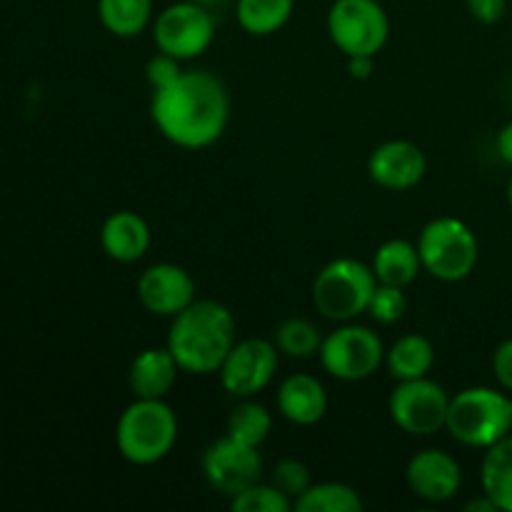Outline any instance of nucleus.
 Listing matches in <instances>:
<instances>
[{
  "mask_svg": "<svg viewBox=\"0 0 512 512\" xmlns=\"http://www.w3.org/2000/svg\"><path fill=\"white\" fill-rule=\"evenodd\" d=\"M150 118L168 143L183 150L210 148L230 120V93L210 70H183L165 88L153 90Z\"/></svg>",
  "mask_w": 512,
  "mask_h": 512,
  "instance_id": "nucleus-1",
  "label": "nucleus"
},
{
  "mask_svg": "<svg viewBox=\"0 0 512 512\" xmlns=\"http://www.w3.org/2000/svg\"><path fill=\"white\" fill-rule=\"evenodd\" d=\"M235 343L238 323L228 305L210 298H195L183 313L170 318L165 345L183 373L210 375L218 373Z\"/></svg>",
  "mask_w": 512,
  "mask_h": 512,
  "instance_id": "nucleus-2",
  "label": "nucleus"
},
{
  "mask_svg": "<svg viewBox=\"0 0 512 512\" xmlns=\"http://www.w3.org/2000/svg\"><path fill=\"white\" fill-rule=\"evenodd\" d=\"M178 443V415L165 400L135 398L120 413L115 445L125 463L148 468L173 453Z\"/></svg>",
  "mask_w": 512,
  "mask_h": 512,
  "instance_id": "nucleus-3",
  "label": "nucleus"
},
{
  "mask_svg": "<svg viewBox=\"0 0 512 512\" xmlns=\"http://www.w3.org/2000/svg\"><path fill=\"white\" fill-rule=\"evenodd\" d=\"M445 430L465 448L488 450L512 433V395L485 385L460 390L450 398Z\"/></svg>",
  "mask_w": 512,
  "mask_h": 512,
  "instance_id": "nucleus-4",
  "label": "nucleus"
},
{
  "mask_svg": "<svg viewBox=\"0 0 512 512\" xmlns=\"http://www.w3.org/2000/svg\"><path fill=\"white\" fill-rule=\"evenodd\" d=\"M378 288L373 268L358 258H335L318 270L313 280V305L333 323H350L368 313Z\"/></svg>",
  "mask_w": 512,
  "mask_h": 512,
  "instance_id": "nucleus-5",
  "label": "nucleus"
},
{
  "mask_svg": "<svg viewBox=\"0 0 512 512\" xmlns=\"http://www.w3.org/2000/svg\"><path fill=\"white\" fill-rule=\"evenodd\" d=\"M418 253L423 270L440 283H460L470 278L478 265V235L468 223L453 215L433 218L418 235Z\"/></svg>",
  "mask_w": 512,
  "mask_h": 512,
  "instance_id": "nucleus-6",
  "label": "nucleus"
},
{
  "mask_svg": "<svg viewBox=\"0 0 512 512\" xmlns=\"http://www.w3.org/2000/svg\"><path fill=\"white\" fill-rule=\"evenodd\" d=\"M385 350L388 348L383 345V338L373 328L350 320L325 335L318 358L330 378L360 383L373 378L380 365H385Z\"/></svg>",
  "mask_w": 512,
  "mask_h": 512,
  "instance_id": "nucleus-7",
  "label": "nucleus"
},
{
  "mask_svg": "<svg viewBox=\"0 0 512 512\" xmlns=\"http://www.w3.org/2000/svg\"><path fill=\"white\" fill-rule=\"evenodd\" d=\"M325 25L333 45L345 58H378L390 38V18L378 0H333Z\"/></svg>",
  "mask_w": 512,
  "mask_h": 512,
  "instance_id": "nucleus-8",
  "label": "nucleus"
},
{
  "mask_svg": "<svg viewBox=\"0 0 512 512\" xmlns=\"http://www.w3.org/2000/svg\"><path fill=\"white\" fill-rule=\"evenodd\" d=\"M215 18L210 8L195 0H180L160 10L153 20V43L160 53L178 58L180 63L195 60L213 45Z\"/></svg>",
  "mask_w": 512,
  "mask_h": 512,
  "instance_id": "nucleus-9",
  "label": "nucleus"
},
{
  "mask_svg": "<svg viewBox=\"0 0 512 512\" xmlns=\"http://www.w3.org/2000/svg\"><path fill=\"white\" fill-rule=\"evenodd\" d=\"M448 408V390L430 380L428 375L415 380H400L390 390L388 398L390 420L413 438H430V435L445 430Z\"/></svg>",
  "mask_w": 512,
  "mask_h": 512,
  "instance_id": "nucleus-10",
  "label": "nucleus"
},
{
  "mask_svg": "<svg viewBox=\"0 0 512 512\" xmlns=\"http://www.w3.org/2000/svg\"><path fill=\"white\" fill-rule=\"evenodd\" d=\"M280 350L268 338H243L233 345L218 370L220 385L233 398H255L278 375Z\"/></svg>",
  "mask_w": 512,
  "mask_h": 512,
  "instance_id": "nucleus-11",
  "label": "nucleus"
},
{
  "mask_svg": "<svg viewBox=\"0 0 512 512\" xmlns=\"http://www.w3.org/2000/svg\"><path fill=\"white\" fill-rule=\"evenodd\" d=\"M200 470H203L205 483L230 500L258 483L263 475V458L258 448H250L230 435H223L205 448Z\"/></svg>",
  "mask_w": 512,
  "mask_h": 512,
  "instance_id": "nucleus-12",
  "label": "nucleus"
},
{
  "mask_svg": "<svg viewBox=\"0 0 512 512\" xmlns=\"http://www.w3.org/2000/svg\"><path fill=\"white\" fill-rule=\"evenodd\" d=\"M135 293L140 305L155 318H175L198 298L193 275L175 263H155L145 268L135 285Z\"/></svg>",
  "mask_w": 512,
  "mask_h": 512,
  "instance_id": "nucleus-13",
  "label": "nucleus"
},
{
  "mask_svg": "<svg viewBox=\"0 0 512 512\" xmlns=\"http://www.w3.org/2000/svg\"><path fill=\"white\" fill-rule=\"evenodd\" d=\"M405 483L410 493L423 503H448L463 488V468L448 450L425 448L408 460Z\"/></svg>",
  "mask_w": 512,
  "mask_h": 512,
  "instance_id": "nucleus-14",
  "label": "nucleus"
},
{
  "mask_svg": "<svg viewBox=\"0 0 512 512\" xmlns=\"http://www.w3.org/2000/svg\"><path fill=\"white\" fill-rule=\"evenodd\" d=\"M428 173V158L420 145L410 140H385L370 153L368 175L378 188L390 193H405L423 183Z\"/></svg>",
  "mask_w": 512,
  "mask_h": 512,
  "instance_id": "nucleus-15",
  "label": "nucleus"
},
{
  "mask_svg": "<svg viewBox=\"0 0 512 512\" xmlns=\"http://www.w3.org/2000/svg\"><path fill=\"white\" fill-rule=\"evenodd\" d=\"M275 405H278L280 418L298 428H310L318 425L328 413V390L323 380L310 373H293L280 383L275 393Z\"/></svg>",
  "mask_w": 512,
  "mask_h": 512,
  "instance_id": "nucleus-16",
  "label": "nucleus"
},
{
  "mask_svg": "<svg viewBox=\"0 0 512 512\" xmlns=\"http://www.w3.org/2000/svg\"><path fill=\"white\" fill-rule=\"evenodd\" d=\"M178 373H183L173 353L165 348H145L133 358L128 368V388L133 398L165 400L178 383Z\"/></svg>",
  "mask_w": 512,
  "mask_h": 512,
  "instance_id": "nucleus-17",
  "label": "nucleus"
},
{
  "mask_svg": "<svg viewBox=\"0 0 512 512\" xmlns=\"http://www.w3.org/2000/svg\"><path fill=\"white\" fill-rule=\"evenodd\" d=\"M100 248L115 263H138L150 248V225L133 210H115L103 220Z\"/></svg>",
  "mask_w": 512,
  "mask_h": 512,
  "instance_id": "nucleus-18",
  "label": "nucleus"
},
{
  "mask_svg": "<svg viewBox=\"0 0 512 512\" xmlns=\"http://www.w3.org/2000/svg\"><path fill=\"white\" fill-rule=\"evenodd\" d=\"M375 278L383 285H395V288H408L423 273V260H420L418 245L405 238H390L373 253Z\"/></svg>",
  "mask_w": 512,
  "mask_h": 512,
  "instance_id": "nucleus-19",
  "label": "nucleus"
},
{
  "mask_svg": "<svg viewBox=\"0 0 512 512\" xmlns=\"http://www.w3.org/2000/svg\"><path fill=\"white\" fill-rule=\"evenodd\" d=\"M435 365V345L420 333H405L385 350V368L395 383L430 375Z\"/></svg>",
  "mask_w": 512,
  "mask_h": 512,
  "instance_id": "nucleus-20",
  "label": "nucleus"
},
{
  "mask_svg": "<svg viewBox=\"0 0 512 512\" xmlns=\"http://www.w3.org/2000/svg\"><path fill=\"white\" fill-rule=\"evenodd\" d=\"M480 485L500 512H512V433L490 445L480 463Z\"/></svg>",
  "mask_w": 512,
  "mask_h": 512,
  "instance_id": "nucleus-21",
  "label": "nucleus"
},
{
  "mask_svg": "<svg viewBox=\"0 0 512 512\" xmlns=\"http://www.w3.org/2000/svg\"><path fill=\"white\" fill-rule=\"evenodd\" d=\"M98 20L115 38H138L153 23V0H98Z\"/></svg>",
  "mask_w": 512,
  "mask_h": 512,
  "instance_id": "nucleus-22",
  "label": "nucleus"
},
{
  "mask_svg": "<svg viewBox=\"0 0 512 512\" xmlns=\"http://www.w3.org/2000/svg\"><path fill=\"white\" fill-rule=\"evenodd\" d=\"M295 0H238L235 18L238 25L253 38H268L288 25L293 18Z\"/></svg>",
  "mask_w": 512,
  "mask_h": 512,
  "instance_id": "nucleus-23",
  "label": "nucleus"
},
{
  "mask_svg": "<svg viewBox=\"0 0 512 512\" xmlns=\"http://www.w3.org/2000/svg\"><path fill=\"white\" fill-rule=\"evenodd\" d=\"M270 430H273V413L255 398H240L225 423V435L250 448H260L268 440Z\"/></svg>",
  "mask_w": 512,
  "mask_h": 512,
  "instance_id": "nucleus-24",
  "label": "nucleus"
},
{
  "mask_svg": "<svg viewBox=\"0 0 512 512\" xmlns=\"http://www.w3.org/2000/svg\"><path fill=\"white\" fill-rule=\"evenodd\" d=\"M295 512H363L365 503L358 490L348 483L328 480L313 483L293 503Z\"/></svg>",
  "mask_w": 512,
  "mask_h": 512,
  "instance_id": "nucleus-25",
  "label": "nucleus"
},
{
  "mask_svg": "<svg viewBox=\"0 0 512 512\" xmlns=\"http://www.w3.org/2000/svg\"><path fill=\"white\" fill-rule=\"evenodd\" d=\"M323 338V330L313 320L298 318V315L280 320L273 333V343L280 350V355L293 360L315 358L323 348Z\"/></svg>",
  "mask_w": 512,
  "mask_h": 512,
  "instance_id": "nucleus-26",
  "label": "nucleus"
},
{
  "mask_svg": "<svg viewBox=\"0 0 512 512\" xmlns=\"http://www.w3.org/2000/svg\"><path fill=\"white\" fill-rule=\"evenodd\" d=\"M230 508L235 512H290L293 510V500L283 490L275 488L273 483L258 480L248 490L230 498Z\"/></svg>",
  "mask_w": 512,
  "mask_h": 512,
  "instance_id": "nucleus-27",
  "label": "nucleus"
},
{
  "mask_svg": "<svg viewBox=\"0 0 512 512\" xmlns=\"http://www.w3.org/2000/svg\"><path fill=\"white\" fill-rule=\"evenodd\" d=\"M408 313V298H405V288H395V285L378 283L370 298L368 315L373 323L378 325H395L405 318Z\"/></svg>",
  "mask_w": 512,
  "mask_h": 512,
  "instance_id": "nucleus-28",
  "label": "nucleus"
},
{
  "mask_svg": "<svg viewBox=\"0 0 512 512\" xmlns=\"http://www.w3.org/2000/svg\"><path fill=\"white\" fill-rule=\"evenodd\" d=\"M270 483L283 490L290 500H298L313 485L310 468L298 458H280L270 470Z\"/></svg>",
  "mask_w": 512,
  "mask_h": 512,
  "instance_id": "nucleus-29",
  "label": "nucleus"
},
{
  "mask_svg": "<svg viewBox=\"0 0 512 512\" xmlns=\"http://www.w3.org/2000/svg\"><path fill=\"white\" fill-rule=\"evenodd\" d=\"M180 73H183L180 60L168 53H160V50L148 60V65H145V80H148V85L153 90H160L165 88V85H170Z\"/></svg>",
  "mask_w": 512,
  "mask_h": 512,
  "instance_id": "nucleus-30",
  "label": "nucleus"
},
{
  "mask_svg": "<svg viewBox=\"0 0 512 512\" xmlns=\"http://www.w3.org/2000/svg\"><path fill=\"white\" fill-rule=\"evenodd\" d=\"M465 5H468V13L483 25L500 23L508 13V0H465Z\"/></svg>",
  "mask_w": 512,
  "mask_h": 512,
  "instance_id": "nucleus-31",
  "label": "nucleus"
},
{
  "mask_svg": "<svg viewBox=\"0 0 512 512\" xmlns=\"http://www.w3.org/2000/svg\"><path fill=\"white\" fill-rule=\"evenodd\" d=\"M493 375L503 390L512 395V338L503 340L493 353Z\"/></svg>",
  "mask_w": 512,
  "mask_h": 512,
  "instance_id": "nucleus-32",
  "label": "nucleus"
},
{
  "mask_svg": "<svg viewBox=\"0 0 512 512\" xmlns=\"http://www.w3.org/2000/svg\"><path fill=\"white\" fill-rule=\"evenodd\" d=\"M375 70V58L373 55H355L348 58V73L355 80H368Z\"/></svg>",
  "mask_w": 512,
  "mask_h": 512,
  "instance_id": "nucleus-33",
  "label": "nucleus"
},
{
  "mask_svg": "<svg viewBox=\"0 0 512 512\" xmlns=\"http://www.w3.org/2000/svg\"><path fill=\"white\" fill-rule=\"evenodd\" d=\"M495 148H498L500 160H503L505 165H510V168H512V120H510V123H505L503 128H500L498 140H495Z\"/></svg>",
  "mask_w": 512,
  "mask_h": 512,
  "instance_id": "nucleus-34",
  "label": "nucleus"
},
{
  "mask_svg": "<svg viewBox=\"0 0 512 512\" xmlns=\"http://www.w3.org/2000/svg\"><path fill=\"white\" fill-rule=\"evenodd\" d=\"M465 510H468V512H500L498 508H495L493 500H490L485 493L480 495L478 500H470V503L465 505Z\"/></svg>",
  "mask_w": 512,
  "mask_h": 512,
  "instance_id": "nucleus-35",
  "label": "nucleus"
},
{
  "mask_svg": "<svg viewBox=\"0 0 512 512\" xmlns=\"http://www.w3.org/2000/svg\"><path fill=\"white\" fill-rule=\"evenodd\" d=\"M195 3H200V5H205V8H220V5H225L228 3V0H195Z\"/></svg>",
  "mask_w": 512,
  "mask_h": 512,
  "instance_id": "nucleus-36",
  "label": "nucleus"
},
{
  "mask_svg": "<svg viewBox=\"0 0 512 512\" xmlns=\"http://www.w3.org/2000/svg\"><path fill=\"white\" fill-rule=\"evenodd\" d=\"M508 205H510V210H512V178H510V183H508Z\"/></svg>",
  "mask_w": 512,
  "mask_h": 512,
  "instance_id": "nucleus-37",
  "label": "nucleus"
}]
</instances>
